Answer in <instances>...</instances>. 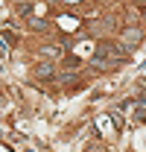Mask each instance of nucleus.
<instances>
[{
  "instance_id": "obj_1",
  "label": "nucleus",
  "mask_w": 146,
  "mask_h": 152,
  "mask_svg": "<svg viewBox=\"0 0 146 152\" xmlns=\"http://www.w3.org/2000/svg\"><path fill=\"white\" fill-rule=\"evenodd\" d=\"M140 38H143L140 26H126V29L120 32V44H126V47H134V44H140Z\"/></svg>"
},
{
  "instance_id": "obj_2",
  "label": "nucleus",
  "mask_w": 146,
  "mask_h": 152,
  "mask_svg": "<svg viewBox=\"0 0 146 152\" xmlns=\"http://www.w3.org/2000/svg\"><path fill=\"white\" fill-rule=\"evenodd\" d=\"M38 56H41V58H58V50H55V47H41Z\"/></svg>"
},
{
  "instance_id": "obj_3",
  "label": "nucleus",
  "mask_w": 146,
  "mask_h": 152,
  "mask_svg": "<svg viewBox=\"0 0 146 152\" xmlns=\"http://www.w3.org/2000/svg\"><path fill=\"white\" fill-rule=\"evenodd\" d=\"M35 73L41 76V79H47V76L53 73V64H47V61H44V64H38V67H35Z\"/></svg>"
}]
</instances>
